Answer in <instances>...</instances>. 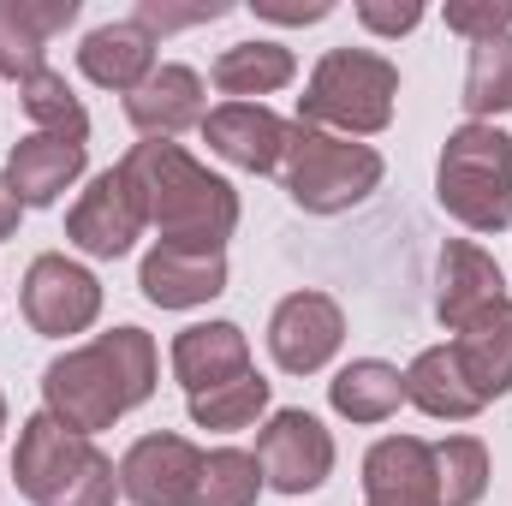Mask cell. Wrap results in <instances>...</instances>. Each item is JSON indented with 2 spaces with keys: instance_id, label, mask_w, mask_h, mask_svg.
Segmentation results:
<instances>
[{
  "instance_id": "6da1fadb",
  "label": "cell",
  "mask_w": 512,
  "mask_h": 506,
  "mask_svg": "<svg viewBox=\"0 0 512 506\" xmlns=\"http://www.w3.org/2000/svg\"><path fill=\"white\" fill-rule=\"evenodd\" d=\"M155 376H161L155 340L143 328H114V334H96L90 346L60 352L42 370V411L96 441L155 393Z\"/></svg>"
},
{
  "instance_id": "7a4b0ae2",
  "label": "cell",
  "mask_w": 512,
  "mask_h": 506,
  "mask_svg": "<svg viewBox=\"0 0 512 506\" xmlns=\"http://www.w3.org/2000/svg\"><path fill=\"white\" fill-rule=\"evenodd\" d=\"M120 167H126V179L137 185L143 215L161 233V245L227 256V239L239 227V191L221 173H209L179 143H131V155Z\"/></svg>"
},
{
  "instance_id": "3957f363",
  "label": "cell",
  "mask_w": 512,
  "mask_h": 506,
  "mask_svg": "<svg viewBox=\"0 0 512 506\" xmlns=\"http://www.w3.org/2000/svg\"><path fill=\"white\" fill-rule=\"evenodd\" d=\"M12 483H18V495L30 506H114L120 501L114 459L90 435L54 423L48 411H36V417L18 423Z\"/></svg>"
},
{
  "instance_id": "277c9868",
  "label": "cell",
  "mask_w": 512,
  "mask_h": 506,
  "mask_svg": "<svg viewBox=\"0 0 512 506\" xmlns=\"http://www.w3.org/2000/svg\"><path fill=\"white\" fill-rule=\"evenodd\" d=\"M399 66L370 48H328L298 96V126L334 137H376L393 126Z\"/></svg>"
},
{
  "instance_id": "5b68a950",
  "label": "cell",
  "mask_w": 512,
  "mask_h": 506,
  "mask_svg": "<svg viewBox=\"0 0 512 506\" xmlns=\"http://www.w3.org/2000/svg\"><path fill=\"white\" fill-rule=\"evenodd\" d=\"M435 197L471 233L512 227V137L507 131L477 126V120L447 131V149H441V167H435Z\"/></svg>"
},
{
  "instance_id": "8992f818",
  "label": "cell",
  "mask_w": 512,
  "mask_h": 506,
  "mask_svg": "<svg viewBox=\"0 0 512 506\" xmlns=\"http://www.w3.org/2000/svg\"><path fill=\"white\" fill-rule=\"evenodd\" d=\"M382 155L370 143H352V137H334V131H292V149L280 161V179H286V197L304 209V215H346L358 209L376 185H382Z\"/></svg>"
},
{
  "instance_id": "52a82bcc",
  "label": "cell",
  "mask_w": 512,
  "mask_h": 506,
  "mask_svg": "<svg viewBox=\"0 0 512 506\" xmlns=\"http://www.w3.org/2000/svg\"><path fill=\"white\" fill-rule=\"evenodd\" d=\"M102 316V280L66 251H42L24 268V322L48 340L84 334Z\"/></svg>"
},
{
  "instance_id": "ba28073f",
  "label": "cell",
  "mask_w": 512,
  "mask_h": 506,
  "mask_svg": "<svg viewBox=\"0 0 512 506\" xmlns=\"http://www.w3.org/2000/svg\"><path fill=\"white\" fill-rule=\"evenodd\" d=\"M143 227H149V215H143V197H137V185L126 179V167L96 173L78 191V203L66 209V239L84 256H102V262L126 256L143 239Z\"/></svg>"
},
{
  "instance_id": "9c48e42d",
  "label": "cell",
  "mask_w": 512,
  "mask_h": 506,
  "mask_svg": "<svg viewBox=\"0 0 512 506\" xmlns=\"http://www.w3.org/2000/svg\"><path fill=\"white\" fill-rule=\"evenodd\" d=\"M256 465H262V483L268 489L310 495L334 471V435L310 411H274L262 423V435H256Z\"/></svg>"
},
{
  "instance_id": "30bf717a",
  "label": "cell",
  "mask_w": 512,
  "mask_h": 506,
  "mask_svg": "<svg viewBox=\"0 0 512 506\" xmlns=\"http://www.w3.org/2000/svg\"><path fill=\"white\" fill-rule=\"evenodd\" d=\"M346 340V316L328 292H292L268 316V352L286 376H316Z\"/></svg>"
},
{
  "instance_id": "8fae6325",
  "label": "cell",
  "mask_w": 512,
  "mask_h": 506,
  "mask_svg": "<svg viewBox=\"0 0 512 506\" xmlns=\"http://www.w3.org/2000/svg\"><path fill=\"white\" fill-rule=\"evenodd\" d=\"M203 471V447L185 435H137L120 459V495L131 506H185Z\"/></svg>"
},
{
  "instance_id": "7c38bea8",
  "label": "cell",
  "mask_w": 512,
  "mask_h": 506,
  "mask_svg": "<svg viewBox=\"0 0 512 506\" xmlns=\"http://www.w3.org/2000/svg\"><path fill=\"white\" fill-rule=\"evenodd\" d=\"M292 120H280V114H268L262 102H221V108H209V120H203V143L221 155V161H233V167H245V173H280V161H286V149H292Z\"/></svg>"
},
{
  "instance_id": "4fadbf2b",
  "label": "cell",
  "mask_w": 512,
  "mask_h": 506,
  "mask_svg": "<svg viewBox=\"0 0 512 506\" xmlns=\"http://www.w3.org/2000/svg\"><path fill=\"white\" fill-rule=\"evenodd\" d=\"M507 298L501 262L489 251H477L471 239H447L441 245V274H435V316L459 334L465 322H477L483 310H495Z\"/></svg>"
},
{
  "instance_id": "5bb4252c",
  "label": "cell",
  "mask_w": 512,
  "mask_h": 506,
  "mask_svg": "<svg viewBox=\"0 0 512 506\" xmlns=\"http://www.w3.org/2000/svg\"><path fill=\"white\" fill-rule=\"evenodd\" d=\"M126 120L143 131V143H173L179 131H203V78L191 66H155L137 90L126 96Z\"/></svg>"
},
{
  "instance_id": "9a60e30c",
  "label": "cell",
  "mask_w": 512,
  "mask_h": 506,
  "mask_svg": "<svg viewBox=\"0 0 512 506\" xmlns=\"http://www.w3.org/2000/svg\"><path fill=\"white\" fill-rule=\"evenodd\" d=\"M364 501L370 506H441L435 453L417 435H387L364 453Z\"/></svg>"
},
{
  "instance_id": "2e32d148",
  "label": "cell",
  "mask_w": 512,
  "mask_h": 506,
  "mask_svg": "<svg viewBox=\"0 0 512 506\" xmlns=\"http://www.w3.org/2000/svg\"><path fill=\"white\" fill-rule=\"evenodd\" d=\"M84 161H90L84 143H72V137H48V131H30L24 143H12V155H6V179H12V191H18L24 209H48V203H60V197L84 179Z\"/></svg>"
},
{
  "instance_id": "e0dca14e",
  "label": "cell",
  "mask_w": 512,
  "mask_h": 506,
  "mask_svg": "<svg viewBox=\"0 0 512 506\" xmlns=\"http://www.w3.org/2000/svg\"><path fill=\"white\" fill-rule=\"evenodd\" d=\"M173 376L179 387L197 399L221 381H239L251 376V340L239 322H197L185 334H173Z\"/></svg>"
},
{
  "instance_id": "ac0fdd59",
  "label": "cell",
  "mask_w": 512,
  "mask_h": 506,
  "mask_svg": "<svg viewBox=\"0 0 512 506\" xmlns=\"http://www.w3.org/2000/svg\"><path fill=\"white\" fill-rule=\"evenodd\" d=\"M137 286L161 310H197V304H209V298L227 292V256L155 245V251L143 256V268H137Z\"/></svg>"
},
{
  "instance_id": "d6986e66",
  "label": "cell",
  "mask_w": 512,
  "mask_h": 506,
  "mask_svg": "<svg viewBox=\"0 0 512 506\" xmlns=\"http://www.w3.org/2000/svg\"><path fill=\"white\" fill-rule=\"evenodd\" d=\"M453 364H459V376L465 387L489 405V399H501L512 387V298H501L495 310H483L477 322H465L459 334H453Z\"/></svg>"
},
{
  "instance_id": "ffe728a7",
  "label": "cell",
  "mask_w": 512,
  "mask_h": 506,
  "mask_svg": "<svg viewBox=\"0 0 512 506\" xmlns=\"http://www.w3.org/2000/svg\"><path fill=\"white\" fill-rule=\"evenodd\" d=\"M78 66L90 84L114 90V96H131L161 60H155V36L137 24V18H114V24H96L78 48Z\"/></svg>"
},
{
  "instance_id": "44dd1931",
  "label": "cell",
  "mask_w": 512,
  "mask_h": 506,
  "mask_svg": "<svg viewBox=\"0 0 512 506\" xmlns=\"http://www.w3.org/2000/svg\"><path fill=\"white\" fill-rule=\"evenodd\" d=\"M292 78H298V60H292L286 42H233V48H221L215 66H209V84H215L221 96H233V102L274 96V90H286Z\"/></svg>"
},
{
  "instance_id": "7402d4cb",
  "label": "cell",
  "mask_w": 512,
  "mask_h": 506,
  "mask_svg": "<svg viewBox=\"0 0 512 506\" xmlns=\"http://www.w3.org/2000/svg\"><path fill=\"white\" fill-rule=\"evenodd\" d=\"M405 399H411L423 417H441V423H471V417L483 411V399L465 387V376H459V364H453L447 346H429V352L411 358V370H405Z\"/></svg>"
},
{
  "instance_id": "603a6c76",
  "label": "cell",
  "mask_w": 512,
  "mask_h": 506,
  "mask_svg": "<svg viewBox=\"0 0 512 506\" xmlns=\"http://www.w3.org/2000/svg\"><path fill=\"white\" fill-rule=\"evenodd\" d=\"M405 399V376L382 358H352L340 376L328 381V405L352 423H387Z\"/></svg>"
},
{
  "instance_id": "cb8c5ba5",
  "label": "cell",
  "mask_w": 512,
  "mask_h": 506,
  "mask_svg": "<svg viewBox=\"0 0 512 506\" xmlns=\"http://www.w3.org/2000/svg\"><path fill=\"white\" fill-rule=\"evenodd\" d=\"M465 114L477 126H495V114H512V36L471 42V60H465Z\"/></svg>"
},
{
  "instance_id": "d4e9b609",
  "label": "cell",
  "mask_w": 512,
  "mask_h": 506,
  "mask_svg": "<svg viewBox=\"0 0 512 506\" xmlns=\"http://www.w3.org/2000/svg\"><path fill=\"white\" fill-rule=\"evenodd\" d=\"M262 495V465L245 447H215L203 453V471H197V489L185 506H256Z\"/></svg>"
},
{
  "instance_id": "484cf974",
  "label": "cell",
  "mask_w": 512,
  "mask_h": 506,
  "mask_svg": "<svg viewBox=\"0 0 512 506\" xmlns=\"http://www.w3.org/2000/svg\"><path fill=\"white\" fill-rule=\"evenodd\" d=\"M435 453V489L441 506H477L489 489V447L477 435H447L429 447Z\"/></svg>"
},
{
  "instance_id": "4316f807",
  "label": "cell",
  "mask_w": 512,
  "mask_h": 506,
  "mask_svg": "<svg viewBox=\"0 0 512 506\" xmlns=\"http://www.w3.org/2000/svg\"><path fill=\"white\" fill-rule=\"evenodd\" d=\"M18 102H24V114H30V126L48 131V137H72V143H84L90 137V114H84V102L72 96V84L48 66V72H36L30 84H18Z\"/></svg>"
},
{
  "instance_id": "83f0119b",
  "label": "cell",
  "mask_w": 512,
  "mask_h": 506,
  "mask_svg": "<svg viewBox=\"0 0 512 506\" xmlns=\"http://www.w3.org/2000/svg\"><path fill=\"white\" fill-rule=\"evenodd\" d=\"M268 411V381L256 376H239V381H221L209 393L191 399V423L197 429H215V435H233V429H251L256 417Z\"/></svg>"
},
{
  "instance_id": "f1b7e54d",
  "label": "cell",
  "mask_w": 512,
  "mask_h": 506,
  "mask_svg": "<svg viewBox=\"0 0 512 506\" xmlns=\"http://www.w3.org/2000/svg\"><path fill=\"white\" fill-rule=\"evenodd\" d=\"M36 72H48V36L30 0H0V78L30 84Z\"/></svg>"
},
{
  "instance_id": "f546056e",
  "label": "cell",
  "mask_w": 512,
  "mask_h": 506,
  "mask_svg": "<svg viewBox=\"0 0 512 506\" xmlns=\"http://www.w3.org/2000/svg\"><path fill=\"white\" fill-rule=\"evenodd\" d=\"M227 12H233L227 0H197V6H173V0H137V12H131V18H137V24H143L149 36H155V30L167 36V30H191V24H215V18H227Z\"/></svg>"
},
{
  "instance_id": "4dcf8cb0",
  "label": "cell",
  "mask_w": 512,
  "mask_h": 506,
  "mask_svg": "<svg viewBox=\"0 0 512 506\" xmlns=\"http://www.w3.org/2000/svg\"><path fill=\"white\" fill-rule=\"evenodd\" d=\"M447 30H459L465 42L512 36V6H495V0H459V6H447Z\"/></svg>"
},
{
  "instance_id": "1f68e13d",
  "label": "cell",
  "mask_w": 512,
  "mask_h": 506,
  "mask_svg": "<svg viewBox=\"0 0 512 506\" xmlns=\"http://www.w3.org/2000/svg\"><path fill=\"white\" fill-rule=\"evenodd\" d=\"M358 24L370 36H405L423 24V0H358Z\"/></svg>"
},
{
  "instance_id": "d6a6232c",
  "label": "cell",
  "mask_w": 512,
  "mask_h": 506,
  "mask_svg": "<svg viewBox=\"0 0 512 506\" xmlns=\"http://www.w3.org/2000/svg\"><path fill=\"white\" fill-rule=\"evenodd\" d=\"M334 12V0H256V18L274 24H322Z\"/></svg>"
},
{
  "instance_id": "836d02e7",
  "label": "cell",
  "mask_w": 512,
  "mask_h": 506,
  "mask_svg": "<svg viewBox=\"0 0 512 506\" xmlns=\"http://www.w3.org/2000/svg\"><path fill=\"white\" fill-rule=\"evenodd\" d=\"M18 221H24V203H18L12 179L0 173V239H12V233H18Z\"/></svg>"
},
{
  "instance_id": "e575fe53",
  "label": "cell",
  "mask_w": 512,
  "mask_h": 506,
  "mask_svg": "<svg viewBox=\"0 0 512 506\" xmlns=\"http://www.w3.org/2000/svg\"><path fill=\"white\" fill-rule=\"evenodd\" d=\"M0 435H6V399H0Z\"/></svg>"
}]
</instances>
